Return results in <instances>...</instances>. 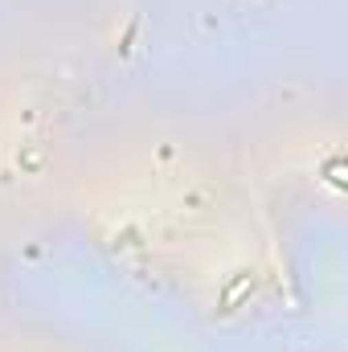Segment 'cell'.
Instances as JSON below:
<instances>
[{
  "label": "cell",
  "instance_id": "1",
  "mask_svg": "<svg viewBox=\"0 0 348 352\" xmlns=\"http://www.w3.org/2000/svg\"><path fill=\"white\" fill-rule=\"evenodd\" d=\"M250 287H254V278H250V274H238V283H234V287H226V295H221V307H226V311H234V307H238V299H242Z\"/></svg>",
  "mask_w": 348,
  "mask_h": 352
},
{
  "label": "cell",
  "instance_id": "2",
  "mask_svg": "<svg viewBox=\"0 0 348 352\" xmlns=\"http://www.w3.org/2000/svg\"><path fill=\"white\" fill-rule=\"evenodd\" d=\"M345 164H340V160H332V164H328V180H332V184H345Z\"/></svg>",
  "mask_w": 348,
  "mask_h": 352
}]
</instances>
